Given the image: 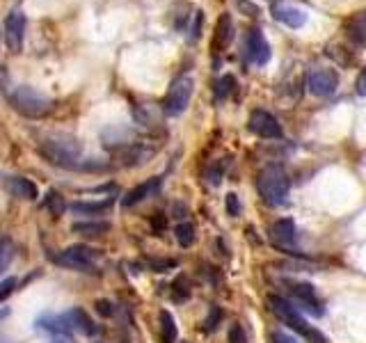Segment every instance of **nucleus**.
Returning a JSON list of instances; mask_svg holds the SVG:
<instances>
[{
    "label": "nucleus",
    "instance_id": "obj_16",
    "mask_svg": "<svg viewBox=\"0 0 366 343\" xmlns=\"http://www.w3.org/2000/svg\"><path fill=\"white\" fill-rule=\"evenodd\" d=\"M7 190L14 194L18 199H27L32 201L39 197V190H37V185L30 181V179H23V176H12V179L7 181Z\"/></svg>",
    "mask_w": 366,
    "mask_h": 343
},
{
    "label": "nucleus",
    "instance_id": "obj_15",
    "mask_svg": "<svg viewBox=\"0 0 366 343\" xmlns=\"http://www.w3.org/2000/svg\"><path fill=\"white\" fill-rule=\"evenodd\" d=\"M160 188V179H149V181H144L140 185H135L133 190H128L126 192V197L122 199V204L128 208V206H135V204H140L144 201L146 197H151V194Z\"/></svg>",
    "mask_w": 366,
    "mask_h": 343
},
{
    "label": "nucleus",
    "instance_id": "obj_25",
    "mask_svg": "<svg viewBox=\"0 0 366 343\" xmlns=\"http://www.w3.org/2000/svg\"><path fill=\"white\" fill-rule=\"evenodd\" d=\"M133 115H135L137 122H140L142 126H146V128L158 122V117H156V110H153L151 106H140V108H135Z\"/></svg>",
    "mask_w": 366,
    "mask_h": 343
},
{
    "label": "nucleus",
    "instance_id": "obj_3",
    "mask_svg": "<svg viewBox=\"0 0 366 343\" xmlns=\"http://www.w3.org/2000/svg\"><path fill=\"white\" fill-rule=\"evenodd\" d=\"M9 101H12L16 113L30 119H42L53 110V101L49 96L37 92L34 87H25V85L9 92Z\"/></svg>",
    "mask_w": 366,
    "mask_h": 343
},
{
    "label": "nucleus",
    "instance_id": "obj_33",
    "mask_svg": "<svg viewBox=\"0 0 366 343\" xmlns=\"http://www.w3.org/2000/svg\"><path fill=\"white\" fill-rule=\"evenodd\" d=\"M94 307H96V313H99V316H103V318H110V316H113V313H115L113 304H110L108 300H96Z\"/></svg>",
    "mask_w": 366,
    "mask_h": 343
},
{
    "label": "nucleus",
    "instance_id": "obj_11",
    "mask_svg": "<svg viewBox=\"0 0 366 343\" xmlns=\"http://www.w3.org/2000/svg\"><path fill=\"white\" fill-rule=\"evenodd\" d=\"M272 16L277 18L279 23H284L286 27H302L307 21V14L302 12L296 5H286V3H277L272 5Z\"/></svg>",
    "mask_w": 366,
    "mask_h": 343
},
{
    "label": "nucleus",
    "instance_id": "obj_6",
    "mask_svg": "<svg viewBox=\"0 0 366 343\" xmlns=\"http://www.w3.org/2000/svg\"><path fill=\"white\" fill-rule=\"evenodd\" d=\"M53 261L58 266L71 268V270H92L99 261V254L96 249H92L87 245H71L55 256Z\"/></svg>",
    "mask_w": 366,
    "mask_h": 343
},
{
    "label": "nucleus",
    "instance_id": "obj_2",
    "mask_svg": "<svg viewBox=\"0 0 366 343\" xmlns=\"http://www.w3.org/2000/svg\"><path fill=\"white\" fill-rule=\"evenodd\" d=\"M256 188H259V194L263 197L265 204H270V206H279V204H284L289 197L291 179L279 163H272V165H265V168L259 172Z\"/></svg>",
    "mask_w": 366,
    "mask_h": 343
},
{
    "label": "nucleus",
    "instance_id": "obj_5",
    "mask_svg": "<svg viewBox=\"0 0 366 343\" xmlns=\"http://www.w3.org/2000/svg\"><path fill=\"white\" fill-rule=\"evenodd\" d=\"M192 89H195V80H192V76H179L170 85L168 99H165V113L170 117L183 115V110H186L190 104Z\"/></svg>",
    "mask_w": 366,
    "mask_h": 343
},
{
    "label": "nucleus",
    "instance_id": "obj_9",
    "mask_svg": "<svg viewBox=\"0 0 366 343\" xmlns=\"http://www.w3.org/2000/svg\"><path fill=\"white\" fill-rule=\"evenodd\" d=\"M339 87V76L334 69L320 67L309 73V89L316 96H332Z\"/></svg>",
    "mask_w": 366,
    "mask_h": 343
},
{
    "label": "nucleus",
    "instance_id": "obj_38",
    "mask_svg": "<svg viewBox=\"0 0 366 343\" xmlns=\"http://www.w3.org/2000/svg\"><path fill=\"white\" fill-rule=\"evenodd\" d=\"M272 343H296V339L286 337L284 332H272Z\"/></svg>",
    "mask_w": 366,
    "mask_h": 343
},
{
    "label": "nucleus",
    "instance_id": "obj_19",
    "mask_svg": "<svg viewBox=\"0 0 366 343\" xmlns=\"http://www.w3.org/2000/svg\"><path fill=\"white\" fill-rule=\"evenodd\" d=\"M73 234H80V236H103L110 231V222H103V220H92V222H76V225L71 227Z\"/></svg>",
    "mask_w": 366,
    "mask_h": 343
},
{
    "label": "nucleus",
    "instance_id": "obj_13",
    "mask_svg": "<svg viewBox=\"0 0 366 343\" xmlns=\"http://www.w3.org/2000/svg\"><path fill=\"white\" fill-rule=\"evenodd\" d=\"M289 286H291V295L311 313V316H320V313H323L316 293H314V289H311L309 284H289Z\"/></svg>",
    "mask_w": 366,
    "mask_h": 343
},
{
    "label": "nucleus",
    "instance_id": "obj_10",
    "mask_svg": "<svg viewBox=\"0 0 366 343\" xmlns=\"http://www.w3.org/2000/svg\"><path fill=\"white\" fill-rule=\"evenodd\" d=\"M25 14L21 9H14L12 14L7 16L5 21V42L9 46V51L18 53L23 49V39H25Z\"/></svg>",
    "mask_w": 366,
    "mask_h": 343
},
{
    "label": "nucleus",
    "instance_id": "obj_14",
    "mask_svg": "<svg viewBox=\"0 0 366 343\" xmlns=\"http://www.w3.org/2000/svg\"><path fill=\"white\" fill-rule=\"evenodd\" d=\"M234 42V21L229 14H222L217 18L215 25V35H213V49L215 51H225L229 49V44Z\"/></svg>",
    "mask_w": 366,
    "mask_h": 343
},
{
    "label": "nucleus",
    "instance_id": "obj_32",
    "mask_svg": "<svg viewBox=\"0 0 366 343\" xmlns=\"http://www.w3.org/2000/svg\"><path fill=\"white\" fill-rule=\"evenodd\" d=\"M201 21H204V16H201V12H195V18H192V27H190V42L199 39V32H201Z\"/></svg>",
    "mask_w": 366,
    "mask_h": 343
},
{
    "label": "nucleus",
    "instance_id": "obj_39",
    "mask_svg": "<svg viewBox=\"0 0 366 343\" xmlns=\"http://www.w3.org/2000/svg\"><path fill=\"white\" fill-rule=\"evenodd\" d=\"M9 316V309H3V311H0V320H5Z\"/></svg>",
    "mask_w": 366,
    "mask_h": 343
},
{
    "label": "nucleus",
    "instance_id": "obj_28",
    "mask_svg": "<svg viewBox=\"0 0 366 343\" xmlns=\"http://www.w3.org/2000/svg\"><path fill=\"white\" fill-rule=\"evenodd\" d=\"M227 211H229V216H241V201H238V194L234 192H229L227 194Z\"/></svg>",
    "mask_w": 366,
    "mask_h": 343
},
{
    "label": "nucleus",
    "instance_id": "obj_22",
    "mask_svg": "<svg viewBox=\"0 0 366 343\" xmlns=\"http://www.w3.org/2000/svg\"><path fill=\"white\" fill-rule=\"evenodd\" d=\"M110 204H113V199H106V201H76L71 204V211L73 213H92V216H99V213H103L110 208Z\"/></svg>",
    "mask_w": 366,
    "mask_h": 343
},
{
    "label": "nucleus",
    "instance_id": "obj_36",
    "mask_svg": "<svg viewBox=\"0 0 366 343\" xmlns=\"http://www.w3.org/2000/svg\"><path fill=\"white\" fill-rule=\"evenodd\" d=\"M238 7L245 9V12L250 14V16H256V14H259V7L252 5V3H247V0H238Z\"/></svg>",
    "mask_w": 366,
    "mask_h": 343
},
{
    "label": "nucleus",
    "instance_id": "obj_30",
    "mask_svg": "<svg viewBox=\"0 0 366 343\" xmlns=\"http://www.w3.org/2000/svg\"><path fill=\"white\" fill-rule=\"evenodd\" d=\"M229 343H247V337L241 325H232L229 328Z\"/></svg>",
    "mask_w": 366,
    "mask_h": 343
},
{
    "label": "nucleus",
    "instance_id": "obj_34",
    "mask_svg": "<svg viewBox=\"0 0 366 343\" xmlns=\"http://www.w3.org/2000/svg\"><path fill=\"white\" fill-rule=\"evenodd\" d=\"M14 286H16V280L14 277H9V280H5V282H0V302H3L9 293L14 291Z\"/></svg>",
    "mask_w": 366,
    "mask_h": 343
},
{
    "label": "nucleus",
    "instance_id": "obj_35",
    "mask_svg": "<svg viewBox=\"0 0 366 343\" xmlns=\"http://www.w3.org/2000/svg\"><path fill=\"white\" fill-rule=\"evenodd\" d=\"M49 343H73V339L67 335V332H53V337L49 339Z\"/></svg>",
    "mask_w": 366,
    "mask_h": 343
},
{
    "label": "nucleus",
    "instance_id": "obj_21",
    "mask_svg": "<svg viewBox=\"0 0 366 343\" xmlns=\"http://www.w3.org/2000/svg\"><path fill=\"white\" fill-rule=\"evenodd\" d=\"M348 37L360 44V46H366V12H360L351 18V23H348Z\"/></svg>",
    "mask_w": 366,
    "mask_h": 343
},
{
    "label": "nucleus",
    "instance_id": "obj_8",
    "mask_svg": "<svg viewBox=\"0 0 366 343\" xmlns=\"http://www.w3.org/2000/svg\"><path fill=\"white\" fill-rule=\"evenodd\" d=\"M250 131L254 135L263 137V140H279V137L284 135L279 122L270 113H265V110H254V113H252V117H250Z\"/></svg>",
    "mask_w": 366,
    "mask_h": 343
},
{
    "label": "nucleus",
    "instance_id": "obj_23",
    "mask_svg": "<svg viewBox=\"0 0 366 343\" xmlns=\"http://www.w3.org/2000/svg\"><path fill=\"white\" fill-rule=\"evenodd\" d=\"M160 332H163V341L165 343L177 341V323H174L170 311H160Z\"/></svg>",
    "mask_w": 366,
    "mask_h": 343
},
{
    "label": "nucleus",
    "instance_id": "obj_26",
    "mask_svg": "<svg viewBox=\"0 0 366 343\" xmlns=\"http://www.w3.org/2000/svg\"><path fill=\"white\" fill-rule=\"evenodd\" d=\"M12 258H14V247L9 240L5 238H0V275L5 273V268L12 263Z\"/></svg>",
    "mask_w": 366,
    "mask_h": 343
},
{
    "label": "nucleus",
    "instance_id": "obj_7",
    "mask_svg": "<svg viewBox=\"0 0 366 343\" xmlns=\"http://www.w3.org/2000/svg\"><path fill=\"white\" fill-rule=\"evenodd\" d=\"M245 55L250 64L254 67H263V64H268L270 58H272V51H270V44L265 42V37L261 30H250L247 32V39H245Z\"/></svg>",
    "mask_w": 366,
    "mask_h": 343
},
{
    "label": "nucleus",
    "instance_id": "obj_31",
    "mask_svg": "<svg viewBox=\"0 0 366 343\" xmlns=\"http://www.w3.org/2000/svg\"><path fill=\"white\" fill-rule=\"evenodd\" d=\"M220 318H222V311H220L217 307H213L210 309V313H208V318H206V323H204V330H215L217 328V323H220Z\"/></svg>",
    "mask_w": 366,
    "mask_h": 343
},
{
    "label": "nucleus",
    "instance_id": "obj_1",
    "mask_svg": "<svg viewBox=\"0 0 366 343\" xmlns=\"http://www.w3.org/2000/svg\"><path fill=\"white\" fill-rule=\"evenodd\" d=\"M39 154L51 165L64 170H106V163L80 161L82 144L67 133H49L39 137Z\"/></svg>",
    "mask_w": 366,
    "mask_h": 343
},
{
    "label": "nucleus",
    "instance_id": "obj_24",
    "mask_svg": "<svg viewBox=\"0 0 366 343\" xmlns=\"http://www.w3.org/2000/svg\"><path fill=\"white\" fill-rule=\"evenodd\" d=\"M177 240L181 247H190L195 243V227H192L190 222H181L177 227Z\"/></svg>",
    "mask_w": 366,
    "mask_h": 343
},
{
    "label": "nucleus",
    "instance_id": "obj_17",
    "mask_svg": "<svg viewBox=\"0 0 366 343\" xmlns=\"http://www.w3.org/2000/svg\"><path fill=\"white\" fill-rule=\"evenodd\" d=\"M272 234V240L279 245H293L296 243V225H293V220H277L270 229Z\"/></svg>",
    "mask_w": 366,
    "mask_h": 343
},
{
    "label": "nucleus",
    "instance_id": "obj_37",
    "mask_svg": "<svg viewBox=\"0 0 366 343\" xmlns=\"http://www.w3.org/2000/svg\"><path fill=\"white\" fill-rule=\"evenodd\" d=\"M357 94H362V96H366V67L362 69V73H360V78H357Z\"/></svg>",
    "mask_w": 366,
    "mask_h": 343
},
{
    "label": "nucleus",
    "instance_id": "obj_12",
    "mask_svg": "<svg viewBox=\"0 0 366 343\" xmlns=\"http://www.w3.org/2000/svg\"><path fill=\"white\" fill-rule=\"evenodd\" d=\"M115 154H117L119 163L126 165V168H133V165L146 163V158L153 156V149H149V146H142V144H126V146H119Z\"/></svg>",
    "mask_w": 366,
    "mask_h": 343
},
{
    "label": "nucleus",
    "instance_id": "obj_27",
    "mask_svg": "<svg viewBox=\"0 0 366 343\" xmlns=\"http://www.w3.org/2000/svg\"><path fill=\"white\" fill-rule=\"evenodd\" d=\"M44 206L49 208L53 216H62V211H64V201H62V194H58L55 190H51L49 194H46V199H44Z\"/></svg>",
    "mask_w": 366,
    "mask_h": 343
},
{
    "label": "nucleus",
    "instance_id": "obj_4",
    "mask_svg": "<svg viewBox=\"0 0 366 343\" xmlns=\"http://www.w3.org/2000/svg\"><path fill=\"white\" fill-rule=\"evenodd\" d=\"M268 304H270V311L274 313V316H277L282 323H286L289 328H293L296 332H300V335L305 337V339H309L311 343H327V339H325L323 335H320V332H316L314 328H311L309 323L300 316L298 309L293 307V304H291L289 300L279 298V295H270Z\"/></svg>",
    "mask_w": 366,
    "mask_h": 343
},
{
    "label": "nucleus",
    "instance_id": "obj_29",
    "mask_svg": "<svg viewBox=\"0 0 366 343\" xmlns=\"http://www.w3.org/2000/svg\"><path fill=\"white\" fill-rule=\"evenodd\" d=\"M234 78L232 76H225L222 80H220L217 82V99H225L227 94H229V92H232V87H234Z\"/></svg>",
    "mask_w": 366,
    "mask_h": 343
},
{
    "label": "nucleus",
    "instance_id": "obj_18",
    "mask_svg": "<svg viewBox=\"0 0 366 343\" xmlns=\"http://www.w3.org/2000/svg\"><path fill=\"white\" fill-rule=\"evenodd\" d=\"M37 328L39 330H49V332H69L71 323L67 313H46V316L37 318Z\"/></svg>",
    "mask_w": 366,
    "mask_h": 343
},
{
    "label": "nucleus",
    "instance_id": "obj_20",
    "mask_svg": "<svg viewBox=\"0 0 366 343\" xmlns=\"http://www.w3.org/2000/svg\"><path fill=\"white\" fill-rule=\"evenodd\" d=\"M67 316H69V323H71V330H80L82 335H87V337H92L96 332V325L92 323V318L82 309H78V307L71 309Z\"/></svg>",
    "mask_w": 366,
    "mask_h": 343
}]
</instances>
